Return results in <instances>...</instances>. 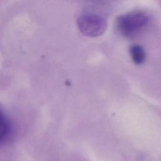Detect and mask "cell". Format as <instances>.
<instances>
[{
  "mask_svg": "<svg viewBox=\"0 0 161 161\" xmlns=\"http://www.w3.org/2000/svg\"><path fill=\"white\" fill-rule=\"evenodd\" d=\"M77 25L80 31L85 36L96 37L103 35L107 28V23L102 16L86 13L80 15L77 20Z\"/></svg>",
  "mask_w": 161,
  "mask_h": 161,
  "instance_id": "obj_2",
  "label": "cell"
},
{
  "mask_svg": "<svg viewBox=\"0 0 161 161\" xmlns=\"http://www.w3.org/2000/svg\"><path fill=\"white\" fill-rule=\"evenodd\" d=\"M148 16L140 11L131 12L119 16L116 19V29L126 37L138 35L148 24Z\"/></svg>",
  "mask_w": 161,
  "mask_h": 161,
  "instance_id": "obj_1",
  "label": "cell"
},
{
  "mask_svg": "<svg viewBox=\"0 0 161 161\" xmlns=\"http://www.w3.org/2000/svg\"><path fill=\"white\" fill-rule=\"evenodd\" d=\"M130 53L135 64L140 65L143 63L145 59V53L142 46L135 44L130 47Z\"/></svg>",
  "mask_w": 161,
  "mask_h": 161,
  "instance_id": "obj_3",
  "label": "cell"
}]
</instances>
